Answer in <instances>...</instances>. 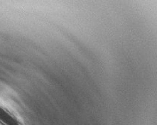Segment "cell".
<instances>
[{"instance_id":"obj_1","label":"cell","mask_w":157,"mask_h":125,"mask_svg":"<svg viewBox=\"0 0 157 125\" xmlns=\"http://www.w3.org/2000/svg\"><path fill=\"white\" fill-rule=\"evenodd\" d=\"M0 123L4 125H20L14 117L0 106Z\"/></svg>"}]
</instances>
